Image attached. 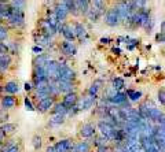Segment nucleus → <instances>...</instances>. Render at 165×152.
Segmentation results:
<instances>
[{
  "mask_svg": "<svg viewBox=\"0 0 165 152\" xmlns=\"http://www.w3.org/2000/svg\"><path fill=\"white\" fill-rule=\"evenodd\" d=\"M59 52L62 53L63 56L66 58H72L77 53V47L73 41H68V40H63L61 44H59Z\"/></svg>",
  "mask_w": 165,
  "mask_h": 152,
  "instance_id": "7",
  "label": "nucleus"
},
{
  "mask_svg": "<svg viewBox=\"0 0 165 152\" xmlns=\"http://www.w3.org/2000/svg\"><path fill=\"white\" fill-rule=\"evenodd\" d=\"M24 89L26 91V92H32L34 89V87H33V84L32 82H25L24 84Z\"/></svg>",
  "mask_w": 165,
  "mask_h": 152,
  "instance_id": "47",
  "label": "nucleus"
},
{
  "mask_svg": "<svg viewBox=\"0 0 165 152\" xmlns=\"http://www.w3.org/2000/svg\"><path fill=\"white\" fill-rule=\"evenodd\" d=\"M158 101L165 106V89H161L158 92Z\"/></svg>",
  "mask_w": 165,
  "mask_h": 152,
  "instance_id": "44",
  "label": "nucleus"
},
{
  "mask_svg": "<svg viewBox=\"0 0 165 152\" xmlns=\"http://www.w3.org/2000/svg\"><path fill=\"white\" fill-rule=\"evenodd\" d=\"M107 101L112 104H116V106H120V104H124L127 101V95L123 93V92H117L113 97H109Z\"/></svg>",
  "mask_w": 165,
  "mask_h": 152,
  "instance_id": "24",
  "label": "nucleus"
},
{
  "mask_svg": "<svg viewBox=\"0 0 165 152\" xmlns=\"http://www.w3.org/2000/svg\"><path fill=\"white\" fill-rule=\"evenodd\" d=\"M125 95L131 101H138V100H140V97H142V92L140 91H134V89H127Z\"/></svg>",
  "mask_w": 165,
  "mask_h": 152,
  "instance_id": "31",
  "label": "nucleus"
},
{
  "mask_svg": "<svg viewBox=\"0 0 165 152\" xmlns=\"http://www.w3.org/2000/svg\"><path fill=\"white\" fill-rule=\"evenodd\" d=\"M109 150H107L106 145H103V147H98V152H107Z\"/></svg>",
  "mask_w": 165,
  "mask_h": 152,
  "instance_id": "51",
  "label": "nucleus"
},
{
  "mask_svg": "<svg viewBox=\"0 0 165 152\" xmlns=\"http://www.w3.org/2000/svg\"><path fill=\"white\" fill-rule=\"evenodd\" d=\"M54 12H55L56 18H58L59 22H65L66 18L70 15V11H69V8L66 7L65 4H62L61 2L58 3V4L55 6V8H54Z\"/></svg>",
  "mask_w": 165,
  "mask_h": 152,
  "instance_id": "15",
  "label": "nucleus"
},
{
  "mask_svg": "<svg viewBox=\"0 0 165 152\" xmlns=\"http://www.w3.org/2000/svg\"><path fill=\"white\" fill-rule=\"evenodd\" d=\"M24 104H25V108H26L28 111H34V110H36V107H34L33 103H32L30 97H25V99H24Z\"/></svg>",
  "mask_w": 165,
  "mask_h": 152,
  "instance_id": "40",
  "label": "nucleus"
},
{
  "mask_svg": "<svg viewBox=\"0 0 165 152\" xmlns=\"http://www.w3.org/2000/svg\"><path fill=\"white\" fill-rule=\"evenodd\" d=\"M138 45V40H128L127 41V48L128 49H134Z\"/></svg>",
  "mask_w": 165,
  "mask_h": 152,
  "instance_id": "43",
  "label": "nucleus"
},
{
  "mask_svg": "<svg viewBox=\"0 0 165 152\" xmlns=\"http://www.w3.org/2000/svg\"><path fill=\"white\" fill-rule=\"evenodd\" d=\"M99 43H100V44H105V45H106V44L110 43V39H109V37H102V39L99 40Z\"/></svg>",
  "mask_w": 165,
  "mask_h": 152,
  "instance_id": "49",
  "label": "nucleus"
},
{
  "mask_svg": "<svg viewBox=\"0 0 165 152\" xmlns=\"http://www.w3.org/2000/svg\"><path fill=\"white\" fill-rule=\"evenodd\" d=\"M68 111L69 110L63 106L62 101H55V104H54V107L51 110L52 114H61V115H68Z\"/></svg>",
  "mask_w": 165,
  "mask_h": 152,
  "instance_id": "27",
  "label": "nucleus"
},
{
  "mask_svg": "<svg viewBox=\"0 0 165 152\" xmlns=\"http://www.w3.org/2000/svg\"><path fill=\"white\" fill-rule=\"evenodd\" d=\"M8 4L14 8H20V10H25L26 7V0H10Z\"/></svg>",
  "mask_w": 165,
  "mask_h": 152,
  "instance_id": "35",
  "label": "nucleus"
},
{
  "mask_svg": "<svg viewBox=\"0 0 165 152\" xmlns=\"http://www.w3.org/2000/svg\"><path fill=\"white\" fill-rule=\"evenodd\" d=\"M51 56L48 53H40V55H36L33 59V67H46V65L51 61Z\"/></svg>",
  "mask_w": 165,
  "mask_h": 152,
  "instance_id": "20",
  "label": "nucleus"
},
{
  "mask_svg": "<svg viewBox=\"0 0 165 152\" xmlns=\"http://www.w3.org/2000/svg\"><path fill=\"white\" fill-rule=\"evenodd\" d=\"M59 67H61V63H59V61H55V59H51V61L47 63L46 71H47V77H48V80H52V81L58 80Z\"/></svg>",
  "mask_w": 165,
  "mask_h": 152,
  "instance_id": "6",
  "label": "nucleus"
},
{
  "mask_svg": "<svg viewBox=\"0 0 165 152\" xmlns=\"http://www.w3.org/2000/svg\"><path fill=\"white\" fill-rule=\"evenodd\" d=\"M73 30H74V34H76V39H78L80 41H82L87 37V27L81 23V22H73Z\"/></svg>",
  "mask_w": 165,
  "mask_h": 152,
  "instance_id": "17",
  "label": "nucleus"
},
{
  "mask_svg": "<svg viewBox=\"0 0 165 152\" xmlns=\"http://www.w3.org/2000/svg\"><path fill=\"white\" fill-rule=\"evenodd\" d=\"M0 129L6 133V136H11L17 130V125L15 123H10V122H4L0 125Z\"/></svg>",
  "mask_w": 165,
  "mask_h": 152,
  "instance_id": "26",
  "label": "nucleus"
},
{
  "mask_svg": "<svg viewBox=\"0 0 165 152\" xmlns=\"http://www.w3.org/2000/svg\"><path fill=\"white\" fill-rule=\"evenodd\" d=\"M120 22H121V18H120L118 12H117L116 8H109V10L106 11V14H105V23L107 25V26H117V25H120Z\"/></svg>",
  "mask_w": 165,
  "mask_h": 152,
  "instance_id": "9",
  "label": "nucleus"
},
{
  "mask_svg": "<svg viewBox=\"0 0 165 152\" xmlns=\"http://www.w3.org/2000/svg\"><path fill=\"white\" fill-rule=\"evenodd\" d=\"M149 0H132V6H134L135 10H140V8H145L146 3H147Z\"/></svg>",
  "mask_w": 165,
  "mask_h": 152,
  "instance_id": "39",
  "label": "nucleus"
},
{
  "mask_svg": "<svg viewBox=\"0 0 165 152\" xmlns=\"http://www.w3.org/2000/svg\"><path fill=\"white\" fill-rule=\"evenodd\" d=\"M74 2L78 14L82 15V17H87V14L90 12L91 8V0H74Z\"/></svg>",
  "mask_w": 165,
  "mask_h": 152,
  "instance_id": "18",
  "label": "nucleus"
},
{
  "mask_svg": "<svg viewBox=\"0 0 165 152\" xmlns=\"http://www.w3.org/2000/svg\"><path fill=\"white\" fill-rule=\"evenodd\" d=\"M33 39H34L36 45H40V47H43V48H51V47H54V41L51 37L44 36V34L39 33L37 30L33 33Z\"/></svg>",
  "mask_w": 165,
  "mask_h": 152,
  "instance_id": "10",
  "label": "nucleus"
},
{
  "mask_svg": "<svg viewBox=\"0 0 165 152\" xmlns=\"http://www.w3.org/2000/svg\"><path fill=\"white\" fill-rule=\"evenodd\" d=\"M65 116L66 115H61V114H52V116L50 118L48 125L51 128H56V126H61L65 122Z\"/></svg>",
  "mask_w": 165,
  "mask_h": 152,
  "instance_id": "25",
  "label": "nucleus"
},
{
  "mask_svg": "<svg viewBox=\"0 0 165 152\" xmlns=\"http://www.w3.org/2000/svg\"><path fill=\"white\" fill-rule=\"evenodd\" d=\"M7 39H8V26L0 25V43L6 41Z\"/></svg>",
  "mask_w": 165,
  "mask_h": 152,
  "instance_id": "38",
  "label": "nucleus"
},
{
  "mask_svg": "<svg viewBox=\"0 0 165 152\" xmlns=\"http://www.w3.org/2000/svg\"><path fill=\"white\" fill-rule=\"evenodd\" d=\"M3 91L7 95H17L20 92V85H18L17 81H7L4 85H3Z\"/></svg>",
  "mask_w": 165,
  "mask_h": 152,
  "instance_id": "22",
  "label": "nucleus"
},
{
  "mask_svg": "<svg viewBox=\"0 0 165 152\" xmlns=\"http://www.w3.org/2000/svg\"><path fill=\"white\" fill-rule=\"evenodd\" d=\"M100 85H102V81H100V80L95 81L94 84L88 88V95H91V96H96L98 91H99V88H100Z\"/></svg>",
  "mask_w": 165,
  "mask_h": 152,
  "instance_id": "34",
  "label": "nucleus"
},
{
  "mask_svg": "<svg viewBox=\"0 0 165 152\" xmlns=\"http://www.w3.org/2000/svg\"><path fill=\"white\" fill-rule=\"evenodd\" d=\"M43 51H44V48H43V47H40V45H33V47H32V52H33L34 55H40V53H43Z\"/></svg>",
  "mask_w": 165,
  "mask_h": 152,
  "instance_id": "42",
  "label": "nucleus"
},
{
  "mask_svg": "<svg viewBox=\"0 0 165 152\" xmlns=\"http://www.w3.org/2000/svg\"><path fill=\"white\" fill-rule=\"evenodd\" d=\"M161 118H163V112H161L160 108H157V107H153L151 110H149V119H150V121L158 122Z\"/></svg>",
  "mask_w": 165,
  "mask_h": 152,
  "instance_id": "29",
  "label": "nucleus"
},
{
  "mask_svg": "<svg viewBox=\"0 0 165 152\" xmlns=\"http://www.w3.org/2000/svg\"><path fill=\"white\" fill-rule=\"evenodd\" d=\"M61 63V67H59V75H58V80L56 81H69V82H73L76 78V73L72 67H69L66 63Z\"/></svg>",
  "mask_w": 165,
  "mask_h": 152,
  "instance_id": "5",
  "label": "nucleus"
},
{
  "mask_svg": "<svg viewBox=\"0 0 165 152\" xmlns=\"http://www.w3.org/2000/svg\"><path fill=\"white\" fill-rule=\"evenodd\" d=\"M77 100H78V96L76 92H72V93H68V95H63L62 97V104L66 107L68 110H70L72 107H74L77 104Z\"/></svg>",
  "mask_w": 165,
  "mask_h": 152,
  "instance_id": "16",
  "label": "nucleus"
},
{
  "mask_svg": "<svg viewBox=\"0 0 165 152\" xmlns=\"http://www.w3.org/2000/svg\"><path fill=\"white\" fill-rule=\"evenodd\" d=\"M98 130H99L102 137L107 138V140H113L114 132H116V126H114L112 122L99 121V122H98Z\"/></svg>",
  "mask_w": 165,
  "mask_h": 152,
  "instance_id": "4",
  "label": "nucleus"
},
{
  "mask_svg": "<svg viewBox=\"0 0 165 152\" xmlns=\"http://www.w3.org/2000/svg\"><path fill=\"white\" fill-rule=\"evenodd\" d=\"M46 80H48L46 67H33V73H32V84H33V87L39 84L40 81H46Z\"/></svg>",
  "mask_w": 165,
  "mask_h": 152,
  "instance_id": "12",
  "label": "nucleus"
},
{
  "mask_svg": "<svg viewBox=\"0 0 165 152\" xmlns=\"http://www.w3.org/2000/svg\"><path fill=\"white\" fill-rule=\"evenodd\" d=\"M7 118H8V115H7V112H6V110L0 108V122L4 123V121H7Z\"/></svg>",
  "mask_w": 165,
  "mask_h": 152,
  "instance_id": "45",
  "label": "nucleus"
},
{
  "mask_svg": "<svg viewBox=\"0 0 165 152\" xmlns=\"http://www.w3.org/2000/svg\"><path fill=\"white\" fill-rule=\"evenodd\" d=\"M155 41H157V43H165V34L163 33V32L155 36Z\"/></svg>",
  "mask_w": 165,
  "mask_h": 152,
  "instance_id": "46",
  "label": "nucleus"
},
{
  "mask_svg": "<svg viewBox=\"0 0 165 152\" xmlns=\"http://www.w3.org/2000/svg\"><path fill=\"white\" fill-rule=\"evenodd\" d=\"M4 21L7 22V26L12 27V29H20L25 25V14L24 10L20 8H14V7H8L7 12L4 15Z\"/></svg>",
  "mask_w": 165,
  "mask_h": 152,
  "instance_id": "1",
  "label": "nucleus"
},
{
  "mask_svg": "<svg viewBox=\"0 0 165 152\" xmlns=\"http://www.w3.org/2000/svg\"><path fill=\"white\" fill-rule=\"evenodd\" d=\"M0 3H4V4H8V3H10V0H0Z\"/></svg>",
  "mask_w": 165,
  "mask_h": 152,
  "instance_id": "54",
  "label": "nucleus"
},
{
  "mask_svg": "<svg viewBox=\"0 0 165 152\" xmlns=\"http://www.w3.org/2000/svg\"><path fill=\"white\" fill-rule=\"evenodd\" d=\"M41 145H43V138L39 134H34L32 137V147H33L34 151H40L41 150Z\"/></svg>",
  "mask_w": 165,
  "mask_h": 152,
  "instance_id": "32",
  "label": "nucleus"
},
{
  "mask_svg": "<svg viewBox=\"0 0 165 152\" xmlns=\"http://www.w3.org/2000/svg\"><path fill=\"white\" fill-rule=\"evenodd\" d=\"M6 52H8V48H7V45H6V43H0V55L6 53Z\"/></svg>",
  "mask_w": 165,
  "mask_h": 152,
  "instance_id": "48",
  "label": "nucleus"
},
{
  "mask_svg": "<svg viewBox=\"0 0 165 152\" xmlns=\"http://www.w3.org/2000/svg\"><path fill=\"white\" fill-rule=\"evenodd\" d=\"M34 95H36L37 100H43V99H47V97H51L48 88H47V89H44V91H34Z\"/></svg>",
  "mask_w": 165,
  "mask_h": 152,
  "instance_id": "37",
  "label": "nucleus"
},
{
  "mask_svg": "<svg viewBox=\"0 0 165 152\" xmlns=\"http://www.w3.org/2000/svg\"><path fill=\"white\" fill-rule=\"evenodd\" d=\"M37 27H39V30H37L39 33L44 34V36H47V37H51V39H54V37L58 34L55 26L50 23V21L47 19V18H41V19H39V22H37Z\"/></svg>",
  "mask_w": 165,
  "mask_h": 152,
  "instance_id": "3",
  "label": "nucleus"
},
{
  "mask_svg": "<svg viewBox=\"0 0 165 152\" xmlns=\"http://www.w3.org/2000/svg\"><path fill=\"white\" fill-rule=\"evenodd\" d=\"M6 45H7L8 53H10L11 56L12 55H18V53H20V45H18L15 41H10V43H7Z\"/></svg>",
  "mask_w": 165,
  "mask_h": 152,
  "instance_id": "33",
  "label": "nucleus"
},
{
  "mask_svg": "<svg viewBox=\"0 0 165 152\" xmlns=\"http://www.w3.org/2000/svg\"><path fill=\"white\" fill-rule=\"evenodd\" d=\"M56 82H58L59 92L62 95H68V93L74 92V84L73 82H69V81H56Z\"/></svg>",
  "mask_w": 165,
  "mask_h": 152,
  "instance_id": "23",
  "label": "nucleus"
},
{
  "mask_svg": "<svg viewBox=\"0 0 165 152\" xmlns=\"http://www.w3.org/2000/svg\"><path fill=\"white\" fill-rule=\"evenodd\" d=\"M161 32L165 34V21H163V23H161Z\"/></svg>",
  "mask_w": 165,
  "mask_h": 152,
  "instance_id": "52",
  "label": "nucleus"
},
{
  "mask_svg": "<svg viewBox=\"0 0 165 152\" xmlns=\"http://www.w3.org/2000/svg\"><path fill=\"white\" fill-rule=\"evenodd\" d=\"M54 145H55L56 152H70L74 147V142L72 138H62V140L56 141Z\"/></svg>",
  "mask_w": 165,
  "mask_h": 152,
  "instance_id": "13",
  "label": "nucleus"
},
{
  "mask_svg": "<svg viewBox=\"0 0 165 152\" xmlns=\"http://www.w3.org/2000/svg\"><path fill=\"white\" fill-rule=\"evenodd\" d=\"M12 63V56L8 52L0 55V73H6Z\"/></svg>",
  "mask_w": 165,
  "mask_h": 152,
  "instance_id": "19",
  "label": "nucleus"
},
{
  "mask_svg": "<svg viewBox=\"0 0 165 152\" xmlns=\"http://www.w3.org/2000/svg\"><path fill=\"white\" fill-rule=\"evenodd\" d=\"M58 3H59V0H44V6L47 8H50V10H54Z\"/></svg>",
  "mask_w": 165,
  "mask_h": 152,
  "instance_id": "41",
  "label": "nucleus"
},
{
  "mask_svg": "<svg viewBox=\"0 0 165 152\" xmlns=\"http://www.w3.org/2000/svg\"><path fill=\"white\" fill-rule=\"evenodd\" d=\"M95 125H92V123H84V125L80 128V136L82 138H90L92 137V136H95Z\"/></svg>",
  "mask_w": 165,
  "mask_h": 152,
  "instance_id": "21",
  "label": "nucleus"
},
{
  "mask_svg": "<svg viewBox=\"0 0 165 152\" xmlns=\"http://www.w3.org/2000/svg\"><path fill=\"white\" fill-rule=\"evenodd\" d=\"M0 152H20V147L17 145V142H14V140H10L7 144L3 145V150Z\"/></svg>",
  "mask_w": 165,
  "mask_h": 152,
  "instance_id": "30",
  "label": "nucleus"
},
{
  "mask_svg": "<svg viewBox=\"0 0 165 152\" xmlns=\"http://www.w3.org/2000/svg\"><path fill=\"white\" fill-rule=\"evenodd\" d=\"M46 152H56L55 145H48V147L46 148Z\"/></svg>",
  "mask_w": 165,
  "mask_h": 152,
  "instance_id": "50",
  "label": "nucleus"
},
{
  "mask_svg": "<svg viewBox=\"0 0 165 152\" xmlns=\"http://www.w3.org/2000/svg\"><path fill=\"white\" fill-rule=\"evenodd\" d=\"M17 106V99H15L12 95H3L0 97V108L3 110H11Z\"/></svg>",
  "mask_w": 165,
  "mask_h": 152,
  "instance_id": "14",
  "label": "nucleus"
},
{
  "mask_svg": "<svg viewBox=\"0 0 165 152\" xmlns=\"http://www.w3.org/2000/svg\"><path fill=\"white\" fill-rule=\"evenodd\" d=\"M54 104H55V99L54 97H47V99H43V100H39L36 104V110L41 114L44 112H48L50 110H52Z\"/></svg>",
  "mask_w": 165,
  "mask_h": 152,
  "instance_id": "11",
  "label": "nucleus"
},
{
  "mask_svg": "<svg viewBox=\"0 0 165 152\" xmlns=\"http://www.w3.org/2000/svg\"><path fill=\"white\" fill-rule=\"evenodd\" d=\"M113 52L117 53V55H120V53H121V51H120V48H113Z\"/></svg>",
  "mask_w": 165,
  "mask_h": 152,
  "instance_id": "53",
  "label": "nucleus"
},
{
  "mask_svg": "<svg viewBox=\"0 0 165 152\" xmlns=\"http://www.w3.org/2000/svg\"><path fill=\"white\" fill-rule=\"evenodd\" d=\"M95 101H96V96H91V95H88V96H84V97H78L76 107H77L78 111H87V110L92 108Z\"/></svg>",
  "mask_w": 165,
  "mask_h": 152,
  "instance_id": "8",
  "label": "nucleus"
},
{
  "mask_svg": "<svg viewBox=\"0 0 165 152\" xmlns=\"http://www.w3.org/2000/svg\"><path fill=\"white\" fill-rule=\"evenodd\" d=\"M114 8L117 10L120 18H121V21H124V22H125V21L128 22V19L132 17V14L135 12V8H134V6H132L131 2H118Z\"/></svg>",
  "mask_w": 165,
  "mask_h": 152,
  "instance_id": "2",
  "label": "nucleus"
},
{
  "mask_svg": "<svg viewBox=\"0 0 165 152\" xmlns=\"http://www.w3.org/2000/svg\"><path fill=\"white\" fill-rule=\"evenodd\" d=\"M120 2H127V0H120Z\"/></svg>",
  "mask_w": 165,
  "mask_h": 152,
  "instance_id": "55",
  "label": "nucleus"
},
{
  "mask_svg": "<svg viewBox=\"0 0 165 152\" xmlns=\"http://www.w3.org/2000/svg\"><path fill=\"white\" fill-rule=\"evenodd\" d=\"M70 152H90V144L87 141H78L74 144Z\"/></svg>",
  "mask_w": 165,
  "mask_h": 152,
  "instance_id": "28",
  "label": "nucleus"
},
{
  "mask_svg": "<svg viewBox=\"0 0 165 152\" xmlns=\"http://www.w3.org/2000/svg\"><path fill=\"white\" fill-rule=\"evenodd\" d=\"M124 87H125V81H124L121 77H116V78L113 80V88H114L116 91L123 89Z\"/></svg>",
  "mask_w": 165,
  "mask_h": 152,
  "instance_id": "36",
  "label": "nucleus"
}]
</instances>
